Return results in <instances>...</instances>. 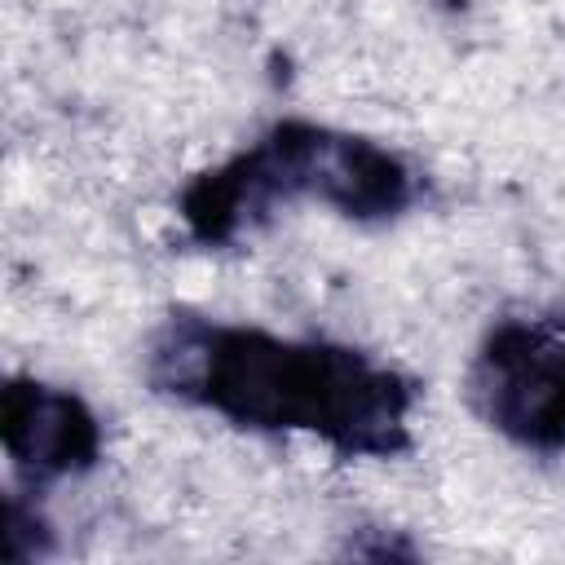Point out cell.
Returning a JSON list of instances; mask_svg holds the SVG:
<instances>
[{
  "label": "cell",
  "instance_id": "cell-1",
  "mask_svg": "<svg viewBox=\"0 0 565 565\" xmlns=\"http://www.w3.org/2000/svg\"><path fill=\"white\" fill-rule=\"evenodd\" d=\"M154 393L247 433H309L344 459L411 450L415 384L362 349L172 313L146 344Z\"/></svg>",
  "mask_w": 565,
  "mask_h": 565
},
{
  "label": "cell",
  "instance_id": "cell-2",
  "mask_svg": "<svg viewBox=\"0 0 565 565\" xmlns=\"http://www.w3.org/2000/svg\"><path fill=\"white\" fill-rule=\"evenodd\" d=\"M252 154L260 159L278 207L313 199L344 221L384 225L406 216L419 199V172L397 150L362 132L282 119L252 141Z\"/></svg>",
  "mask_w": 565,
  "mask_h": 565
},
{
  "label": "cell",
  "instance_id": "cell-3",
  "mask_svg": "<svg viewBox=\"0 0 565 565\" xmlns=\"http://www.w3.org/2000/svg\"><path fill=\"white\" fill-rule=\"evenodd\" d=\"M468 406L499 437L565 450V313L503 318L468 362Z\"/></svg>",
  "mask_w": 565,
  "mask_h": 565
},
{
  "label": "cell",
  "instance_id": "cell-4",
  "mask_svg": "<svg viewBox=\"0 0 565 565\" xmlns=\"http://www.w3.org/2000/svg\"><path fill=\"white\" fill-rule=\"evenodd\" d=\"M0 441L26 481L84 477L102 459V424L93 406L57 384L13 375L0 393Z\"/></svg>",
  "mask_w": 565,
  "mask_h": 565
},
{
  "label": "cell",
  "instance_id": "cell-5",
  "mask_svg": "<svg viewBox=\"0 0 565 565\" xmlns=\"http://www.w3.org/2000/svg\"><path fill=\"white\" fill-rule=\"evenodd\" d=\"M274 212H278V199H274L252 146L230 154L225 163L190 177L177 199L185 238L199 247H234V243L252 238L260 225H269Z\"/></svg>",
  "mask_w": 565,
  "mask_h": 565
},
{
  "label": "cell",
  "instance_id": "cell-6",
  "mask_svg": "<svg viewBox=\"0 0 565 565\" xmlns=\"http://www.w3.org/2000/svg\"><path fill=\"white\" fill-rule=\"evenodd\" d=\"M9 565H26L53 552V530L49 521L35 512V503H22V494L4 499V543H0Z\"/></svg>",
  "mask_w": 565,
  "mask_h": 565
}]
</instances>
